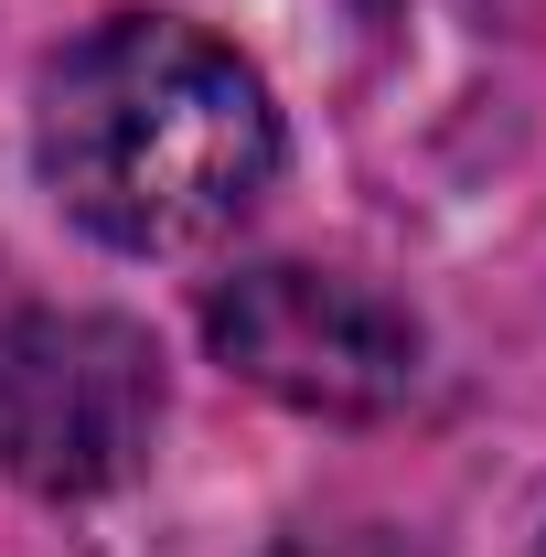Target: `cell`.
<instances>
[{
    "instance_id": "1",
    "label": "cell",
    "mask_w": 546,
    "mask_h": 557,
    "mask_svg": "<svg viewBox=\"0 0 546 557\" xmlns=\"http://www.w3.org/2000/svg\"><path fill=\"white\" fill-rule=\"evenodd\" d=\"M33 161L54 205L119 258H194L278 183L269 86L172 11H119L44 65Z\"/></svg>"
},
{
    "instance_id": "2",
    "label": "cell",
    "mask_w": 546,
    "mask_h": 557,
    "mask_svg": "<svg viewBox=\"0 0 546 557\" xmlns=\"http://www.w3.org/2000/svg\"><path fill=\"white\" fill-rule=\"evenodd\" d=\"M161 440V354L119 311H11L0 322V472L22 493H119Z\"/></svg>"
},
{
    "instance_id": "3",
    "label": "cell",
    "mask_w": 546,
    "mask_h": 557,
    "mask_svg": "<svg viewBox=\"0 0 546 557\" xmlns=\"http://www.w3.org/2000/svg\"><path fill=\"white\" fill-rule=\"evenodd\" d=\"M204 344L225 375L269 386L278 408L311 418H386L418 397V364H429V333H418L408 300H386L375 278L343 269H236L204 300Z\"/></svg>"
},
{
    "instance_id": "4",
    "label": "cell",
    "mask_w": 546,
    "mask_h": 557,
    "mask_svg": "<svg viewBox=\"0 0 546 557\" xmlns=\"http://www.w3.org/2000/svg\"><path fill=\"white\" fill-rule=\"evenodd\" d=\"M300 557H397V547H375V536H333V547H300Z\"/></svg>"
},
{
    "instance_id": "5",
    "label": "cell",
    "mask_w": 546,
    "mask_h": 557,
    "mask_svg": "<svg viewBox=\"0 0 546 557\" xmlns=\"http://www.w3.org/2000/svg\"><path fill=\"white\" fill-rule=\"evenodd\" d=\"M536 557H546V547H536Z\"/></svg>"
}]
</instances>
